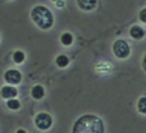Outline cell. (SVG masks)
<instances>
[{"instance_id": "6da1fadb", "label": "cell", "mask_w": 146, "mask_h": 133, "mask_svg": "<svg viewBox=\"0 0 146 133\" xmlns=\"http://www.w3.org/2000/svg\"><path fill=\"white\" fill-rule=\"evenodd\" d=\"M72 133H104V123L99 116L86 114L76 120Z\"/></svg>"}, {"instance_id": "7a4b0ae2", "label": "cell", "mask_w": 146, "mask_h": 133, "mask_svg": "<svg viewBox=\"0 0 146 133\" xmlns=\"http://www.w3.org/2000/svg\"><path fill=\"white\" fill-rule=\"evenodd\" d=\"M31 18L35 22V24L40 27L41 30H49L54 24L53 13L50 12V9H48L44 5H36L31 10Z\"/></svg>"}, {"instance_id": "3957f363", "label": "cell", "mask_w": 146, "mask_h": 133, "mask_svg": "<svg viewBox=\"0 0 146 133\" xmlns=\"http://www.w3.org/2000/svg\"><path fill=\"white\" fill-rule=\"evenodd\" d=\"M113 53H114V55L119 59L128 58L129 54H131V49H129L128 42L124 40H117L113 44Z\"/></svg>"}, {"instance_id": "277c9868", "label": "cell", "mask_w": 146, "mask_h": 133, "mask_svg": "<svg viewBox=\"0 0 146 133\" xmlns=\"http://www.w3.org/2000/svg\"><path fill=\"white\" fill-rule=\"evenodd\" d=\"M35 124L40 131H48L53 126V119L48 113H40L35 116Z\"/></svg>"}, {"instance_id": "5b68a950", "label": "cell", "mask_w": 146, "mask_h": 133, "mask_svg": "<svg viewBox=\"0 0 146 133\" xmlns=\"http://www.w3.org/2000/svg\"><path fill=\"white\" fill-rule=\"evenodd\" d=\"M4 79L7 83L9 85H18L22 81V73L17 69H9L5 72L4 74Z\"/></svg>"}, {"instance_id": "8992f818", "label": "cell", "mask_w": 146, "mask_h": 133, "mask_svg": "<svg viewBox=\"0 0 146 133\" xmlns=\"http://www.w3.org/2000/svg\"><path fill=\"white\" fill-rule=\"evenodd\" d=\"M0 95H1L3 99H7V100H10V99H14L15 96L18 95V91L15 87L13 86H4L0 91Z\"/></svg>"}, {"instance_id": "52a82bcc", "label": "cell", "mask_w": 146, "mask_h": 133, "mask_svg": "<svg viewBox=\"0 0 146 133\" xmlns=\"http://www.w3.org/2000/svg\"><path fill=\"white\" fill-rule=\"evenodd\" d=\"M129 36H131L133 40H142L145 37V30L141 27V26H132L129 28Z\"/></svg>"}, {"instance_id": "ba28073f", "label": "cell", "mask_w": 146, "mask_h": 133, "mask_svg": "<svg viewBox=\"0 0 146 133\" xmlns=\"http://www.w3.org/2000/svg\"><path fill=\"white\" fill-rule=\"evenodd\" d=\"M96 4H98V0H77V5L80 7V9L86 10V12L94 10L96 8Z\"/></svg>"}, {"instance_id": "9c48e42d", "label": "cell", "mask_w": 146, "mask_h": 133, "mask_svg": "<svg viewBox=\"0 0 146 133\" xmlns=\"http://www.w3.org/2000/svg\"><path fill=\"white\" fill-rule=\"evenodd\" d=\"M31 95H32V97L35 100H41L45 96V90H44V87L41 85H36L31 90Z\"/></svg>"}, {"instance_id": "30bf717a", "label": "cell", "mask_w": 146, "mask_h": 133, "mask_svg": "<svg viewBox=\"0 0 146 133\" xmlns=\"http://www.w3.org/2000/svg\"><path fill=\"white\" fill-rule=\"evenodd\" d=\"M25 58H26L25 53H23V51H21V50H17V51H14V53H13V62H14L15 64L23 63V62H25Z\"/></svg>"}, {"instance_id": "8fae6325", "label": "cell", "mask_w": 146, "mask_h": 133, "mask_svg": "<svg viewBox=\"0 0 146 133\" xmlns=\"http://www.w3.org/2000/svg\"><path fill=\"white\" fill-rule=\"evenodd\" d=\"M60 42L63 44L64 46L72 45V42H73V36H72L69 32H64L63 35L60 36Z\"/></svg>"}, {"instance_id": "7c38bea8", "label": "cell", "mask_w": 146, "mask_h": 133, "mask_svg": "<svg viewBox=\"0 0 146 133\" xmlns=\"http://www.w3.org/2000/svg\"><path fill=\"white\" fill-rule=\"evenodd\" d=\"M55 63H56V66H58V67L66 68L69 64V59H68V56H66V55H59L58 58H56Z\"/></svg>"}, {"instance_id": "4fadbf2b", "label": "cell", "mask_w": 146, "mask_h": 133, "mask_svg": "<svg viewBox=\"0 0 146 133\" xmlns=\"http://www.w3.org/2000/svg\"><path fill=\"white\" fill-rule=\"evenodd\" d=\"M137 110L141 114H146V96H142V97L139 99V101H137Z\"/></svg>"}, {"instance_id": "5bb4252c", "label": "cell", "mask_w": 146, "mask_h": 133, "mask_svg": "<svg viewBox=\"0 0 146 133\" xmlns=\"http://www.w3.org/2000/svg\"><path fill=\"white\" fill-rule=\"evenodd\" d=\"M7 106L10 109V110H18L21 108V103L15 99H10V100L7 101Z\"/></svg>"}, {"instance_id": "9a60e30c", "label": "cell", "mask_w": 146, "mask_h": 133, "mask_svg": "<svg viewBox=\"0 0 146 133\" xmlns=\"http://www.w3.org/2000/svg\"><path fill=\"white\" fill-rule=\"evenodd\" d=\"M139 19L141 21L142 23H146V8H144V9L140 10V13H139Z\"/></svg>"}, {"instance_id": "2e32d148", "label": "cell", "mask_w": 146, "mask_h": 133, "mask_svg": "<svg viewBox=\"0 0 146 133\" xmlns=\"http://www.w3.org/2000/svg\"><path fill=\"white\" fill-rule=\"evenodd\" d=\"M142 69L146 72V54L144 55V58H142Z\"/></svg>"}, {"instance_id": "e0dca14e", "label": "cell", "mask_w": 146, "mask_h": 133, "mask_svg": "<svg viewBox=\"0 0 146 133\" xmlns=\"http://www.w3.org/2000/svg\"><path fill=\"white\" fill-rule=\"evenodd\" d=\"M56 7H58V8H63L64 7V3L62 1V0H59V1H56Z\"/></svg>"}, {"instance_id": "ac0fdd59", "label": "cell", "mask_w": 146, "mask_h": 133, "mask_svg": "<svg viewBox=\"0 0 146 133\" xmlns=\"http://www.w3.org/2000/svg\"><path fill=\"white\" fill-rule=\"evenodd\" d=\"M15 133H27V132H26L25 129H18V131L15 132Z\"/></svg>"}, {"instance_id": "d6986e66", "label": "cell", "mask_w": 146, "mask_h": 133, "mask_svg": "<svg viewBox=\"0 0 146 133\" xmlns=\"http://www.w3.org/2000/svg\"><path fill=\"white\" fill-rule=\"evenodd\" d=\"M54 1H59V0H54Z\"/></svg>"}]
</instances>
